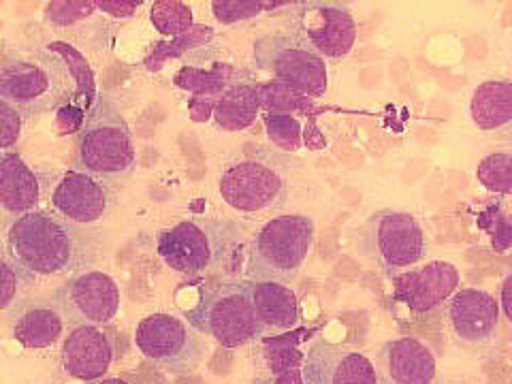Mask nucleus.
Masks as SVG:
<instances>
[{"label": "nucleus", "mask_w": 512, "mask_h": 384, "mask_svg": "<svg viewBox=\"0 0 512 384\" xmlns=\"http://www.w3.org/2000/svg\"><path fill=\"white\" fill-rule=\"evenodd\" d=\"M101 250V233L77 227L43 207L7 224L5 252L35 284L88 271Z\"/></svg>", "instance_id": "nucleus-1"}, {"label": "nucleus", "mask_w": 512, "mask_h": 384, "mask_svg": "<svg viewBox=\"0 0 512 384\" xmlns=\"http://www.w3.org/2000/svg\"><path fill=\"white\" fill-rule=\"evenodd\" d=\"M0 99L18 109L26 122L67 105L79 107L69 64L50 47L35 54H0Z\"/></svg>", "instance_id": "nucleus-2"}, {"label": "nucleus", "mask_w": 512, "mask_h": 384, "mask_svg": "<svg viewBox=\"0 0 512 384\" xmlns=\"http://www.w3.org/2000/svg\"><path fill=\"white\" fill-rule=\"evenodd\" d=\"M242 237L244 224L237 220L190 218L160 231L156 250L182 276H216L237 261Z\"/></svg>", "instance_id": "nucleus-3"}, {"label": "nucleus", "mask_w": 512, "mask_h": 384, "mask_svg": "<svg viewBox=\"0 0 512 384\" xmlns=\"http://www.w3.org/2000/svg\"><path fill=\"white\" fill-rule=\"evenodd\" d=\"M133 131L107 94H96L77 133L75 169L96 180L116 182L135 171Z\"/></svg>", "instance_id": "nucleus-4"}, {"label": "nucleus", "mask_w": 512, "mask_h": 384, "mask_svg": "<svg viewBox=\"0 0 512 384\" xmlns=\"http://www.w3.org/2000/svg\"><path fill=\"white\" fill-rule=\"evenodd\" d=\"M314 220L301 214H286L269 220L252 237L246 263L250 282H293L314 246Z\"/></svg>", "instance_id": "nucleus-5"}, {"label": "nucleus", "mask_w": 512, "mask_h": 384, "mask_svg": "<svg viewBox=\"0 0 512 384\" xmlns=\"http://www.w3.org/2000/svg\"><path fill=\"white\" fill-rule=\"evenodd\" d=\"M188 325L224 348H239L267 333L256 316L248 280H220L205 286L197 306L186 312Z\"/></svg>", "instance_id": "nucleus-6"}, {"label": "nucleus", "mask_w": 512, "mask_h": 384, "mask_svg": "<svg viewBox=\"0 0 512 384\" xmlns=\"http://www.w3.org/2000/svg\"><path fill=\"white\" fill-rule=\"evenodd\" d=\"M218 192L237 212H278L288 197V160L274 150H256L237 158L222 169Z\"/></svg>", "instance_id": "nucleus-7"}, {"label": "nucleus", "mask_w": 512, "mask_h": 384, "mask_svg": "<svg viewBox=\"0 0 512 384\" xmlns=\"http://www.w3.org/2000/svg\"><path fill=\"white\" fill-rule=\"evenodd\" d=\"M361 252L384 278L395 280L425 259V231L410 212L378 210L363 224Z\"/></svg>", "instance_id": "nucleus-8"}, {"label": "nucleus", "mask_w": 512, "mask_h": 384, "mask_svg": "<svg viewBox=\"0 0 512 384\" xmlns=\"http://www.w3.org/2000/svg\"><path fill=\"white\" fill-rule=\"evenodd\" d=\"M256 67L269 71L278 84L320 99L329 90L327 60L295 32H274L254 41Z\"/></svg>", "instance_id": "nucleus-9"}, {"label": "nucleus", "mask_w": 512, "mask_h": 384, "mask_svg": "<svg viewBox=\"0 0 512 384\" xmlns=\"http://www.w3.org/2000/svg\"><path fill=\"white\" fill-rule=\"evenodd\" d=\"M133 342L158 370L175 376L195 374L205 361L207 344L186 320L169 312H156L141 320Z\"/></svg>", "instance_id": "nucleus-10"}, {"label": "nucleus", "mask_w": 512, "mask_h": 384, "mask_svg": "<svg viewBox=\"0 0 512 384\" xmlns=\"http://www.w3.org/2000/svg\"><path fill=\"white\" fill-rule=\"evenodd\" d=\"M52 297L69 327L109 325L120 310V286L96 269L67 278Z\"/></svg>", "instance_id": "nucleus-11"}, {"label": "nucleus", "mask_w": 512, "mask_h": 384, "mask_svg": "<svg viewBox=\"0 0 512 384\" xmlns=\"http://www.w3.org/2000/svg\"><path fill=\"white\" fill-rule=\"evenodd\" d=\"M295 35L323 58H344L357 43V20L340 3H299L291 13Z\"/></svg>", "instance_id": "nucleus-12"}, {"label": "nucleus", "mask_w": 512, "mask_h": 384, "mask_svg": "<svg viewBox=\"0 0 512 384\" xmlns=\"http://www.w3.org/2000/svg\"><path fill=\"white\" fill-rule=\"evenodd\" d=\"M120 329L109 325L71 327L60 346L62 370L82 382L103 380L120 357Z\"/></svg>", "instance_id": "nucleus-13"}, {"label": "nucleus", "mask_w": 512, "mask_h": 384, "mask_svg": "<svg viewBox=\"0 0 512 384\" xmlns=\"http://www.w3.org/2000/svg\"><path fill=\"white\" fill-rule=\"evenodd\" d=\"M116 201V188L88 173L71 169L54 184L52 212L77 227H92L107 218Z\"/></svg>", "instance_id": "nucleus-14"}, {"label": "nucleus", "mask_w": 512, "mask_h": 384, "mask_svg": "<svg viewBox=\"0 0 512 384\" xmlns=\"http://www.w3.org/2000/svg\"><path fill=\"white\" fill-rule=\"evenodd\" d=\"M303 384H384L376 365L361 350L316 340L303 355Z\"/></svg>", "instance_id": "nucleus-15"}, {"label": "nucleus", "mask_w": 512, "mask_h": 384, "mask_svg": "<svg viewBox=\"0 0 512 384\" xmlns=\"http://www.w3.org/2000/svg\"><path fill=\"white\" fill-rule=\"evenodd\" d=\"M56 175L32 169L15 152H0V216L13 222L50 199Z\"/></svg>", "instance_id": "nucleus-16"}, {"label": "nucleus", "mask_w": 512, "mask_h": 384, "mask_svg": "<svg viewBox=\"0 0 512 384\" xmlns=\"http://www.w3.org/2000/svg\"><path fill=\"white\" fill-rule=\"evenodd\" d=\"M393 299L414 314H429L444 306L457 288L459 271L448 261H429L412 267L393 280Z\"/></svg>", "instance_id": "nucleus-17"}, {"label": "nucleus", "mask_w": 512, "mask_h": 384, "mask_svg": "<svg viewBox=\"0 0 512 384\" xmlns=\"http://www.w3.org/2000/svg\"><path fill=\"white\" fill-rule=\"evenodd\" d=\"M448 327L466 344H487L500 331V301L480 288H461L446 301Z\"/></svg>", "instance_id": "nucleus-18"}, {"label": "nucleus", "mask_w": 512, "mask_h": 384, "mask_svg": "<svg viewBox=\"0 0 512 384\" xmlns=\"http://www.w3.org/2000/svg\"><path fill=\"white\" fill-rule=\"evenodd\" d=\"M374 365L384 384H436L440 378L434 352L408 335L384 342Z\"/></svg>", "instance_id": "nucleus-19"}, {"label": "nucleus", "mask_w": 512, "mask_h": 384, "mask_svg": "<svg viewBox=\"0 0 512 384\" xmlns=\"http://www.w3.org/2000/svg\"><path fill=\"white\" fill-rule=\"evenodd\" d=\"M13 338L28 350H43L58 344L64 333V318L54 297L28 295L9 316Z\"/></svg>", "instance_id": "nucleus-20"}, {"label": "nucleus", "mask_w": 512, "mask_h": 384, "mask_svg": "<svg viewBox=\"0 0 512 384\" xmlns=\"http://www.w3.org/2000/svg\"><path fill=\"white\" fill-rule=\"evenodd\" d=\"M248 288L265 331H291L299 325V301L291 286L248 280Z\"/></svg>", "instance_id": "nucleus-21"}, {"label": "nucleus", "mask_w": 512, "mask_h": 384, "mask_svg": "<svg viewBox=\"0 0 512 384\" xmlns=\"http://www.w3.org/2000/svg\"><path fill=\"white\" fill-rule=\"evenodd\" d=\"M472 122L480 131H500L512 122V84L510 79H489L480 84L470 101Z\"/></svg>", "instance_id": "nucleus-22"}, {"label": "nucleus", "mask_w": 512, "mask_h": 384, "mask_svg": "<svg viewBox=\"0 0 512 384\" xmlns=\"http://www.w3.org/2000/svg\"><path fill=\"white\" fill-rule=\"evenodd\" d=\"M261 111L259 86L250 82L233 84L222 92L214 107V124L220 131H244Z\"/></svg>", "instance_id": "nucleus-23"}, {"label": "nucleus", "mask_w": 512, "mask_h": 384, "mask_svg": "<svg viewBox=\"0 0 512 384\" xmlns=\"http://www.w3.org/2000/svg\"><path fill=\"white\" fill-rule=\"evenodd\" d=\"M32 288H35V282L9 259L7 252H0V318L11 316Z\"/></svg>", "instance_id": "nucleus-24"}, {"label": "nucleus", "mask_w": 512, "mask_h": 384, "mask_svg": "<svg viewBox=\"0 0 512 384\" xmlns=\"http://www.w3.org/2000/svg\"><path fill=\"white\" fill-rule=\"evenodd\" d=\"M150 20L160 35L180 37L192 28V9L175 0H160L152 5Z\"/></svg>", "instance_id": "nucleus-25"}, {"label": "nucleus", "mask_w": 512, "mask_h": 384, "mask_svg": "<svg viewBox=\"0 0 512 384\" xmlns=\"http://www.w3.org/2000/svg\"><path fill=\"white\" fill-rule=\"evenodd\" d=\"M476 178L489 192L508 197L512 182V156L510 152H495L480 160Z\"/></svg>", "instance_id": "nucleus-26"}, {"label": "nucleus", "mask_w": 512, "mask_h": 384, "mask_svg": "<svg viewBox=\"0 0 512 384\" xmlns=\"http://www.w3.org/2000/svg\"><path fill=\"white\" fill-rule=\"evenodd\" d=\"M94 9L96 7H94V3H90V0H79V3H75V0H58V3H47L45 18H47V22H52L54 26L62 28V26H71V24H77L79 20L88 18Z\"/></svg>", "instance_id": "nucleus-27"}, {"label": "nucleus", "mask_w": 512, "mask_h": 384, "mask_svg": "<svg viewBox=\"0 0 512 384\" xmlns=\"http://www.w3.org/2000/svg\"><path fill=\"white\" fill-rule=\"evenodd\" d=\"M26 120L13 105L0 99V150H9L18 146V141L24 135Z\"/></svg>", "instance_id": "nucleus-28"}, {"label": "nucleus", "mask_w": 512, "mask_h": 384, "mask_svg": "<svg viewBox=\"0 0 512 384\" xmlns=\"http://www.w3.org/2000/svg\"><path fill=\"white\" fill-rule=\"evenodd\" d=\"M263 7H271V3H237V0H214L212 11L216 15V20L222 24H235L239 20H248L265 11Z\"/></svg>", "instance_id": "nucleus-29"}, {"label": "nucleus", "mask_w": 512, "mask_h": 384, "mask_svg": "<svg viewBox=\"0 0 512 384\" xmlns=\"http://www.w3.org/2000/svg\"><path fill=\"white\" fill-rule=\"evenodd\" d=\"M94 7L99 11L109 13V15H114V18H128V15H133V13L139 11L141 3H118V0L103 3V0H99V3H94Z\"/></svg>", "instance_id": "nucleus-30"}, {"label": "nucleus", "mask_w": 512, "mask_h": 384, "mask_svg": "<svg viewBox=\"0 0 512 384\" xmlns=\"http://www.w3.org/2000/svg\"><path fill=\"white\" fill-rule=\"evenodd\" d=\"M510 286H512V276H506L502 282V306L500 312H504V318L512 320V308H510Z\"/></svg>", "instance_id": "nucleus-31"}, {"label": "nucleus", "mask_w": 512, "mask_h": 384, "mask_svg": "<svg viewBox=\"0 0 512 384\" xmlns=\"http://www.w3.org/2000/svg\"><path fill=\"white\" fill-rule=\"evenodd\" d=\"M274 384H303V378H301V367L299 370H291V372H284L276 378Z\"/></svg>", "instance_id": "nucleus-32"}, {"label": "nucleus", "mask_w": 512, "mask_h": 384, "mask_svg": "<svg viewBox=\"0 0 512 384\" xmlns=\"http://www.w3.org/2000/svg\"><path fill=\"white\" fill-rule=\"evenodd\" d=\"M436 384H478L474 380H468V378H438Z\"/></svg>", "instance_id": "nucleus-33"}, {"label": "nucleus", "mask_w": 512, "mask_h": 384, "mask_svg": "<svg viewBox=\"0 0 512 384\" xmlns=\"http://www.w3.org/2000/svg\"><path fill=\"white\" fill-rule=\"evenodd\" d=\"M101 384H128V382H124L120 378H109V380H103Z\"/></svg>", "instance_id": "nucleus-34"}]
</instances>
